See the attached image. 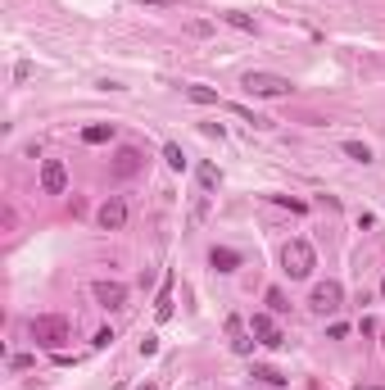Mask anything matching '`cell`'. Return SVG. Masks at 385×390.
I'll list each match as a JSON object with an SVG mask.
<instances>
[{"label":"cell","mask_w":385,"mask_h":390,"mask_svg":"<svg viewBox=\"0 0 385 390\" xmlns=\"http://www.w3.org/2000/svg\"><path fill=\"white\" fill-rule=\"evenodd\" d=\"M281 263H286V277H290V281H308V277H313V268H317V254H313V245H308V241H290L281 250Z\"/></svg>","instance_id":"1"},{"label":"cell","mask_w":385,"mask_h":390,"mask_svg":"<svg viewBox=\"0 0 385 390\" xmlns=\"http://www.w3.org/2000/svg\"><path fill=\"white\" fill-rule=\"evenodd\" d=\"M32 340H36L41 349H64V345H69V322L55 318V313L32 318Z\"/></svg>","instance_id":"2"},{"label":"cell","mask_w":385,"mask_h":390,"mask_svg":"<svg viewBox=\"0 0 385 390\" xmlns=\"http://www.w3.org/2000/svg\"><path fill=\"white\" fill-rule=\"evenodd\" d=\"M245 91L276 100V96H290V78H281V73H245Z\"/></svg>","instance_id":"3"},{"label":"cell","mask_w":385,"mask_h":390,"mask_svg":"<svg viewBox=\"0 0 385 390\" xmlns=\"http://www.w3.org/2000/svg\"><path fill=\"white\" fill-rule=\"evenodd\" d=\"M249 331H254V336H258V345H267V349H281V345H286V336L276 331L272 313H254V318H249Z\"/></svg>","instance_id":"4"},{"label":"cell","mask_w":385,"mask_h":390,"mask_svg":"<svg viewBox=\"0 0 385 390\" xmlns=\"http://www.w3.org/2000/svg\"><path fill=\"white\" fill-rule=\"evenodd\" d=\"M308 304H313V309H322V313H335V309L344 304V286H340V281H317V286H313V300H308Z\"/></svg>","instance_id":"5"},{"label":"cell","mask_w":385,"mask_h":390,"mask_svg":"<svg viewBox=\"0 0 385 390\" xmlns=\"http://www.w3.org/2000/svg\"><path fill=\"white\" fill-rule=\"evenodd\" d=\"M41 191L46 195H64L69 191V168H64L59 159H46L41 164Z\"/></svg>","instance_id":"6"},{"label":"cell","mask_w":385,"mask_h":390,"mask_svg":"<svg viewBox=\"0 0 385 390\" xmlns=\"http://www.w3.org/2000/svg\"><path fill=\"white\" fill-rule=\"evenodd\" d=\"M91 295H95L100 309H122V304H127V286H122V281H95Z\"/></svg>","instance_id":"7"},{"label":"cell","mask_w":385,"mask_h":390,"mask_svg":"<svg viewBox=\"0 0 385 390\" xmlns=\"http://www.w3.org/2000/svg\"><path fill=\"white\" fill-rule=\"evenodd\" d=\"M95 218H100V227H104V232H118V227L127 223V204H122L118 195H109V200L100 204V214H95Z\"/></svg>","instance_id":"8"},{"label":"cell","mask_w":385,"mask_h":390,"mask_svg":"<svg viewBox=\"0 0 385 390\" xmlns=\"http://www.w3.org/2000/svg\"><path fill=\"white\" fill-rule=\"evenodd\" d=\"M227 336H231V349H236V354H249V349H254V331H245V322L240 318H227Z\"/></svg>","instance_id":"9"},{"label":"cell","mask_w":385,"mask_h":390,"mask_svg":"<svg viewBox=\"0 0 385 390\" xmlns=\"http://www.w3.org/2000/svg\"><path fill=\"white\" fill-rule=\"evenodd\" d=\"M209 263H214L218 272H236V268H240V254H236V250H227V245H214Z\"/></svg>","instance_id":"10"},{"label":"cell","mask_w":385,"mask_h":390,"mask_svg":"<svg viewBox=\"0 0 385 390\" xmlns=\"http://www.w3.org/2000/svg\"><path fill=\"white\" fill-rule=\"evenodd\" d=\"M136 168H141V150L122 146V150H118V164H113V173H118V177H132Z\"/></svg>","instance_id":"11"},{"label":"cell","mask_w":385,"mask_h":390,"mask_svg":"<svg viewBox=\"0 0 385 390\" xmlns=\"http://www.w3.org/2000/svg\"><path fill=\"white\" fill-rule=\"evenodd\" d=\"M82 141H86V146H104V141H113V123H91V127H82Z\"/></svg>","instance_id":"12"},{"label":"cell","mask_w":385,"mask_h":390,"mask_svg":"<svg viewBox=\"0 0 385 390\" xmlns=\"http://www.w3.org/2000/svg\"><path fill=\"white\" fill-rule=\"evenodd\" d=\"M154 318H159V322H168V318H172V277H163L159 304H154Z\"/></svg>","instance_id":"13"},{"label":"cell","mask_w":385,"mask_h":390,"mask_svg":"<svg viewBox=\"0 0 385 390\" xmlns=\"http://www.w3.org/2000/svg\"><path fill=\"white\" fill-rule=\"evenodd\" d=\"M218 18H223V23H231L236 32H249V36L258 32V23H254V18H249V14H236V9H227V14H218Z\"/></svg>","instance_id":"14"},{"label":"cell","mask_w":385,"mask_h":390,"mask_svg":"<svg viewBox=\"0 0 385 390\" xmlns=\"http://www.w3.org/2000/svg\"><path fill=\"white\" fill-rule=\"evenodd\" d=\"M186 91V100H195V104H218V91L214 87H200V82H190V87H181Z\"/></svg>","instance_id":"15"},{"label":"cell","mask_w":385,"mask_h":390,"mask_svg":"<svg viewBox=\"0 0 385 390\" xmlns=\"http://www.w3.org/2000/svg\"><path fill=\"white\" fill-rule=\"evenodd\" d=\"M200 186H204V191H218V186H223V173H218L214 164H200Z\"/></svg>","instance_id":"16"},{"label":"cell","mask_w":385,"mask_h":390,"mask_svg":"<svg viewBox=\"0 0 385 390\" xmlns=\"http://www.w3.org/2000/svg\"><path fill=\"white\" fill-rule=\"evenodd\" d=\"M344 155H349V159H358V164H372V150L363 146V141H344Z\"/></svg>","instance_id":"17"},{"label":"cell","mask_w":385,"mask_h":390,"mask_svg":"<svg viewBox=\"0 0 385 390\" xmlns=\"http://www.w3.org/2000/svg\"><path fill=\"white\" fill-rule=\"evenodd\" d=\"M163 159H168V168H186V155H181L177 141H168V146H163Z\"/></svg>","instance_id":"18"},{"label":"cell","mask_w":385,"mask_h":390,"mask_svg":"<svg viewBox=\"0 0 385 390\" xmlns=\"http://www.w3.org/2000/svg\"><path fill=\"white\" fill-rule=\"evenodd\" d=\"M254 377H258V382H267V386H281V382H286V377L272 372V368H254Z\"/></svg>","instance_id":"19"},{"label":"cell","mask_w":385,"mask_h":390,"mask_svg":"<svg viewBox=\"0 0 385 390\" xmlns=\"http://www.w3.org/2000/svg\"><path fill=\"white\" fill-rule=\"evenodd\" d=\"M267 309H272V313H286L290 304H286V295H281V291H267Z\"/></svg>","instance_id":"20"},{"label":"cell","mask_w":385,"mask_h":390,"mask_svg":"<svg viewBox=\"0 0 385 390\" xmlns=\"http://www.w3.org/2000/svg\"><path fill=\"white\" fill-rule=\"evenodd\" d=\"M136 5H150V9H177L181 0H136Z\"/></svg>","instance_id":"21"},{"label":"cell","mask_w":385,"mask_h":390,"mask_svg":"<svg viewBox=\"0 0 385 390\" xmlns=\"http://www.w3.org/2000/svg\"><path fill=\"white\" fill-rule=\"evenodd\" d=\"M109 340H113V331L104 327V331H95V340H91V345H95V349H104V345H109Z\"/></svg>","instance_id":"22"},{"label":"cell","mask_w":385,"mask_h":390,"mask_svg":"<svg viewBox=\"0 0 385 390\" xmlns=\"http://www.w3.org/2000/svg\"><path fill=\"white\" fill-rule=\"evenodd\" d=\"M9 368H18V372H23V368H32V354H14V358H9Z\"/></svg>","instance_id":"23"},{"label":"cell","mask_w":385,"mask_h":390,"mask_svg":"<svg viewBox=\"0 0 385 390\" xmlns=\"http://www.w3.org/2000/svg\"><path fill=\"white\" fill-rule=\"evenodd\" d=\"M358 390H385V386H358Z\"/></svg>","instance_id":"24"},{"label":"cell","mask_w":385,"mask_h":390,"mask_svg":"<svg viewBox=\"0 0 385 390\" xmlns=\"http://www.w3.org/2000/svg\"><path fill=\"white\" fill-rule=\"evenodd\" d=\"M141 390H159V386H141Z\"/></svg>","instance_id":"25"},{"label":"cell","mask_w":385,"mask_h":390,"mask_svg":"<svg viewBox=\"0 0 385 390\" xmlns=\"http://www.w3.org/2000/svg\"><path fill=\"white\" fill-rule=\"evenodd\" d=\"M381 295H385V277H381Z\"/></svg>","instance_id":"26"}]
</instances>
